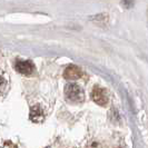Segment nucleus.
Instances as JSON below:
<instances>
[{
    "mask_svg": "<svg viewBox=\"0 0 148 148\" xmlns=\"http://www.w3.org/2000/svg\"><path fill=\"white\" fill-rule=\"evenodd\" d=\"M65 95L67 99L74 103H82L85 99L84 90L77 84H68L65 87Z\"/></svg>",
    "mask_w": 148,
    "mask_h": 148,
    "instance_id": "1",
    "label": "nucleus"
},
{
    "mask_svg": "<svg viewBox=\"0 0 148 148\" xmlns=\"http://www.w3.org/2000/svg\"><path fill=\"white\" fill-rule=\"evenodd\" d=\"M91 98L99 106H105L108 103V94L104 88H100V87H95L92 89Z\"/></svg>",
    "mask_w": 148,
    "mask_h": 148,
    "instance_id": "2",
    "label": "nucleus"
},
{
    "mask_svg": "<svg viewBox=\"0 0 148 148\" xmlns=\"http://www.w3.org/2000/svg\"><path fill=\"white\" fill-rule=\"evenodd\" d=\"M15 69L22 75H31L35 71V65L30 60H16Z\"/></svg>",
    "mask_w": 148,
    "mask_h": 148,
    "instance_id": "3",
    "label": "nucleus"
},
{
    "mask_svg": "<svg viewBox=\"0 0 148 148\" xmlns=\"http://www.w3.org/2000/svg\"><path fill=\"white\" fill-rule=\"evenodd\" d=\"M82 76V70L77 66L67 67L65 73H64L65 79H68V80H76V79L80 78Z\"/></svg>",
    "mask_w": 148,
    "mask_h": 148,
    "instance_id": "4",
    "label": "nucleus"
},
{
    "mask_svg": "<svg viewBox=\"0 0 148 148\" xmlns=\"http://www.w3.org/2000/svg\"><path fill=\"white\" fill-rule=\"evenodd\" d=\"M30 120L34 123H41L44 120V110L40 105H35L31 107L29 114Z\"/></svg>",
    "mask_w": 148,
    "mask_h": 148,
    "instance_id": "5",
    "label": "nucleus"
},
{
    "mask_svg": "<svg viewBox=\"0 0 148 148\" xmlns=\"http://www.w3.org/2000/svg\"><path fill=\"white\" fill-rule=\"evenodd\" d=\"M7 89V79L5 78V76L0 74V94L5 92V90Z\"/></svg>",
    "mask_w": 148,
    "mask_h": 148,
    "instance_id": "6",
    "label": "nucleus"
},
{
    "mask_svg": "<svg viewBox=\"0 0 148 148\" xmlns=\"http://www.w3.org/2000/svg\"><path fill=\"white\" fill-rule=\"evenodd\" d=\"M87 148H101V146H100V144L98 141H91V143L88 144Z\"/></svg>",
    "mask_w": 148,
    "mask_h": 148,
    "instance_id": "7",
    "label": "nucleus"
},
{
    "mask_svg": "<svg viewBox=\"0 0 148 148\" xmlns=\"http://www.w3.org/2000/svg\"><path fill=\"white\" fill-rule=\"evenodd\" d=\"M46 148H50V147H46Z\"/></svg>",
    "mask_w": 148,
    "mask_h": 148,
    "instance_id": "8",
    "label": "nucleus"
}]
</instances>
